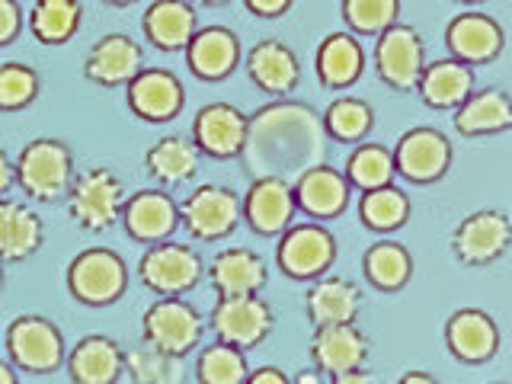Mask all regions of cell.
Masks as SVG:
<instances>
[{"instance_id":"6da1fadb","label":"cell","mask_w":512,"mask_h":384,"mask_svg":"<svg viewBox=\"0 0 512 384\" xmlns=\"http://www.w3.org/2000/svg\"><path fill=\"white\" fill-rule=\"evenodd\" d=\"M324 138V119L311 106L282 96L279 103H269L256 116H250V132L240 160H244V170L250 176L295 180L301 170L324 164Z\"/></svg>"},{"instance_id":"7a4b0ae2","label":"cell","mask_w":512,"mask_h":384,"mask_svg":"<svg viewBox=\"0 0 512 384\" xmlns=\"http://www.w3.org/2000/svg\"><path fill=\"white\" fill-rule=\"evenodd\" d=\"M16 186L32 202H61L77 176L74 151L61 138H32L16 154Z\"/></svg>"},{"instance_id":"3957f363","label":"cell","mask_w":512,"mask_h":384,"mask_svg":"<svg viewBox=\"0 0 512 384\" xmlns=\"http://www.w3.org/2000/svg\"><path fill=\"white\" fill-rule=\"evenodd\" d=\"M4 349H7V359L16 365V372H26L36 378L55 375L58 368H64V359H68L64 333L58 330L55 320H48L42 314L13 317L4 333Z\"/></svg>"},{"instance_id":"277c9868","label":"cell","mask_w":512,"mask_h":384,"mask_svg":"<svg viewBox=\"0 0 512 384\" xmlns=\"http://www.w3.org/2000/svg\"><path fill=\"white\" fill-rule=\"evenodd\" d=\"M128 282H132L128 263L109 247L80 250L64 272V285H68L71 298L77 304H87V308H109V304L122 301Z\"/></svg>"},{"instance_id":"5b68a950","label":"cell","mask_w":512,"mask_h":384,"mask_svg":"<svg viewBox=\"0 0 512 384\" xmlns=\"http://www.w3.org/2000/svg\"><path fill=\"white\" fill-rule=\"evenodd\" d=\"M125 186L109 167H90L74 176L68 189V212L74 224L87 234L116 228L125 205Z\"/></svg>"},{"instance_id":"8992f818","label":"cell","mask_w":512,"mask_h":384,"mask_svg":"<svg viewBox=\"0 0 512 384\" xmlns=\"http://www.w3.org/2000/svg\"><path fill=\"white\" fill-rule=\"evenodd\" d=\"M205 276V263L199 250L180 240H160L141 253L138 260V279L151 295H189Z\"/></svg>"},{"instance_id":"52a82bcc","label":"cell","mask_w":512,"mask_h":384,"mask_svg":"<svg viewBox=\"0 0 512 384\" xmlns=\"http://www.w3.org/2000/svg\"><path fill=\"white\" fill-rule=\"evenodd\" d=\"M202 336H205V317L183 295L157 298L141 314V340L167 349L180 359H186L189 352H196L202 346Z\"/></svg>"},{"instance_id":"ba28073f","label":"cell","mask_w":512,"mask_h":384,"mask_svg":"<svg viewBox=\"0 0 512 384\" xmlns=\"http://www.w3.org/2000/svg\"><path fill=\"white\" fill-rule=\"evenodd\" d=\"M208 327L224 343H234L240 349H253L269 340L276 330V311L269 301L260 298V292L250 295H218L212 314H208Z\"/></svg>"},{"instance_id":"9c48e42d","label":"cell","mask_w":512,"mask_h":384,"mask_svg":"<svg viewBox=\"0 0 512 384\" xmlns=\"http://www.w3.org/2000/svg\"><path fill=\"white\" fill-rule=\"evenodd\" d=\"M240 199L237 192L218 183H202L180 202V224L192 240L215 244L231 237L240 224Z\"/></svg>"},{"instance_id":"30bf717a","label":"cell","mask_w":512,"mask_h":384,"mask_svg":"<svg viewBox=\"0 0 512 384\" xmlns=\"http://www.w3.org/2000/svg\"><path fill=\"white\" fill-rule=\"evenodd\" d=\"M276 263L288 279L314 282L317 276L330 272L336 263V237L317 221L288 224L279 234Z\"/></svg>"},{"instance_id":"8fae6325","label":"cell","mask_w":512,"mask_h":384,"mask_svg":"<svg viewBox=\"0 0 512 384\" xmlns=\"http://www.w3.org/2000/svg\"><path fill=\"white\" fill-rule=\"evenodd\" d=\"M512 247V221L496 208H480L452 231V253L468 269H484L496 263Z\"/></svg>"},{"instance_id":"7c38bea8","label":"cell","mask_w":512,"mask_h":384,"mask_svg":"<svg viewBox=\"0 0 512 384\" xmlns=\"http://www.w3.org/2000/svg\"><path fill=\"white\" fill-rule=\"evenodd\" d=\"M378 77L397 93H410L420 84V74L426 68V42L407 23H394L378 36L375 45Z\"/></svg>"},{"instance_id":"4fadbf2b","label":"cell","mask_w":512,"mask_h":384,"mask_svg":"<svg viewBox=\"0 0 512 384\" xmlns=\"http://www.w3.org/2000/svg\"><path fill=\"white\" fill-rule=\"evenodd\" d=\"M394 154V167L397 173L404 176L407 183L416 186H429V183H439L442 176L452 167V141H448L442 132L436 128H410V132L400 135Z\"/></svg>"},{"instance_id":"5bb4252c","label":"cell","mask_w":512,"mask_h":384,"mask_svg":"<svg viewBox=\"0 0 512 384\" xmlns=\"http://www.w3.org/2000/svg\"><path fill=\"white\" fill-rule=\"evenodd\" d=\"M125 100L132 116L151 125L173 122L186 106V87L167 68H144L125 84Z\"/></svg>"},{"instance_id":"9a60e30c","label":"cell","mask_w":512,"mask_h":384,"mask_svg":"<svg viewBox=\"0 0 512 384\" xmlns=\"http://www.w3.org/2000/svg\"><path fill=\"white\" fill-rule=\"evenodd\" d=\"M298 212L292 180L282 176H253L247 196L240 199V215L250 224L253 234L279 237Z\"/></svg>"},{"instance_id":"2e32d148","label":"cell","mask_w":512,"mask_h":384,"mask_svg":"<svg viewBox=\"0 0 512 384\" xmlns=\"http://www.w3.org/2000/svg\"><path fill=\"white\" fill-rule=\"evenodd\" d=\"M119 224L135 244H160V240L173 237V231L180 228V202L164 186L138 189L125 199Z\"/></svg>"},{"instance_id":"e0dca14e","label":"cell","mask_w":512,"mask_h":384,"mask_svg":"<svg viewBox=\"0 0 512 384\" xmlns=\"http://www.w3.org/2000/svg\"><path fill=\"white\" fill-rule=\"evenodd\" d=\"M250 132V116H244L231 103H208L192 119V141L202 151V157L212 160H234L240 157Z\"/></svg>"},{"instance_id":"ac0fdd59","label":"cell","mask_w":512,"mask_h":384,"mask_svg":"<svg viewBox=\"0 0 512 384\" xmlns=\"http://www.w3.org/2000/svg\"><path fill=\"white\" fill-rule=\"evenodd\" d=\"M144 68V48L125 36V32H109L96 39L84 58V77L103 90L125 87L138 71Z\"/></svg>"},{"instance_id":"d6986e66","label":"cell","mask_w":512,"mask_h":384,"mask_svg":"<svg viewBox=\"0 0 512 384\" xmlns=\"http://www.w3.org/2000/svg\"><path fill=\"white\" fill-rule=\"evenodd\" d=\"M292 189H295L298 212L317 221L340 218L352 199V186L346 180V173L333 170L330 164H314L308 170H301L292 180Z\"/></svg>"},{"instance_id":"ffe728a7","label":"cell","mask_w":512,"mask_h":384,"mask_svg":"<svg viewBox=\"0 0 512 384\" xmlns=\"http://www.w3.org/2000/svg\"><path fill=\"white\" fill-rule=\"evenodd\" d=\"M183 55L192 77L205 80V84H221L240 64V39L228 26H199L196 36L183 48Z\"/></svg>"},{"instance_id":"44dd1931","label":"cell","mask_w":512,"mask_h":384,"mask_svg":"<svg viewBox=\"0 0 512 384\" xmlns=\"http://www.w3.org/2000/svg\"><path fill=\"white\" fill-rule=\"evenodd\" d=\"M445 45L452 58L471 64V68L474 64H493L506 48V32L487 13H458L445 26Z\"/></svg>"},{"instance_id":"7402d4cb","label":"cell","mask_w":512,"mask_h":384,"mask_svg":"<svg viewBox=\"0 0 512 384\" xmlns=\"http://www.w3.org/2000/svg\"><path fill=\"white\" fill-rule=\"evenodd\" d=\"M445 346L464 365H484L500 352V327L480 308H461L445 324Z\"/></svg>"},{"instance_id":"603a6c76","label":"cell","mask_w":512,"mask_h":384,"mask_svg":"<svg viewBox=\"0 0 512 384\" xmlns=\"http://www.w3.org/2000/svg\"><path fill=\"white\" fill-rule=\"evenodd\" d=\"M64 372L74 384H116L125 375V349L103 333H90L68 349Z\"/></svg>"},{"instance_id":"cb8c5ba5","label":"cell","mask_w":512,"mask_h":384,"mask_svg":"<svg viewBox=\"0 0 512 384\" xmlns=\"http://www.w3.org/2000/svg\"><path fill=\"white\" fill-rule=\"evenodd\" d=\"M247 74L269 96H292L301 84V61L292 45L263 39L247 52Z\"/></svg>"},{"instance_id":"d4e9b609","label":"cell","mask_w":512,"mask_h":384,"mask_svg":"<svg viewBox=\"0 0 512 384\" xmlns=\"http://www.w3.org/2000/svg\"><path fill=\"white\" fill-rule=\"evenodd\" d=\"M368 352V336L352 324H327V327H314L311 336V359L317 365V372H327L330 378L349 372V368L365 365Z\"/></svg>"},{"instance_id":"484cf974","label":"cell","mask_w":512,"mask_h":384,"mask_svg":"<svg viewBox=\"0 0 512 384\" xmlns=\"http://www.w3.org/2000/svg\"><path fill=\"white\" fill-rule=\"evenodd\" d=\"M208 282H212L215 295H250L266 288L269 269L256 250L228 247L212 256V263H208Z\"/></svg>"},{"instance_id":"4316f807","label":"cell","mask_w":512,"mask_h":384,"mask_svg":"<svg viewBox=\"0 0 512 384\" xmlns=\"http://www.w3.org/2000/svg\"><path fill=\"white\" fill-rule=\"evenodd\" d=\"M304 311L314 327H327V324H349L356 320L362 311V292L356 282H349L343 276H317L304 295Z\"/></svg>"},{"instance_id":"83f0119b","label":"cell","mask_w":512,"mask_h":384,"mask_svg":"<svg viewBox=\"0 0 512 384\" xmlns=\"http://www.w3.org/2000/svg\"><path fill=\"white\" fill-rule=\"evenodd\" d=\"M141 29L160 52H183L199 29V13L189 0H154L141 16Z\"/></svg>"},{"instance_id":"f1b7e54d","label":"cell","mask_w":512,"mask_h":384,"mask_svg":"<svg viewBox=\"0 0 512 384\" xmlns=\"http://www.w3.org/2000/svg\"><path fill=\"white\" fill-rule=\"evenodd\" d=\"M455 128L464 138L503 135L512 128V96L500 87L471 90L468 100L455 109Z\"/></svg>"},{"instance_id":"f546056e","label":"cell","mask_w":512,"mask_h":384,"mask_svg":"<svg viewBox=\"0 0 512 384\" xmlns=\"http://www.w3.org/2000/svg\"><path fill=\"white\" fill-rule=\"evenodd\" d=\"M45 244V221L23 202L0 199V263H23Z\"/></svg>"},{"instance_id":"4dcf8cb0","label":"cell","mask_w":512,"mask_h":384,"mask_svg":"<svg viewBox=\"0 0 512 384\" xmlns=\"http://www.w3.org/2000/svg\"><path fill=\"white\" fill-rule=\"evenodd\" d=\"M314 71L327 90H346L356 84L365 71V52L356 32H330L314 55Z\"/></svg>"},{"instance_id":"1f68e13d","label":"cell","mask_w":512,"mask_h":384,"mask_svg":"<svg viewBox=\"0 0 512 384\" xmlns=\"http://www.w3.org/2000/svg\"><path fill=\"white\" fill-rule=\"evenodd\" d=\"M474 90V68L458 58H442V61H426V68L420 74L416 93L429 109H458L468 93Z\"/></svg>"},{"instance_id":"d6a6232c","label":"cell","mask_w":512,"mask_h":384,"mask_svg":"<svg viewBox=\"0 0 512 384\" xmlns=\"http://www.w3.org/2000/svg\"><path fill=\"white\" fill-rule=\"evenodd\" d=\"M199 164H202V151L196 148V141L180 135L160 138L144 151V170L164 189L189 183L199 173Z\"/></svg>"},{"instance_id":"836d02e7","label":"cell","mask_w":512,"mask_h":384,"mask_svg":"<svg viewBox=\"0 0 512 384\" xmlns=\"http://www.w3.org/2000/svg\"><path fill=\"white\" fill-rule=\"evenodd\" d=\"M26 23L36 42L68 45L84 23V7H80V0H36Z\"/></svg>"},{"instance_id":"e575fe53","label":"cell","mask_w":512,"mask_h":384,"mask_svg":"<svg viewBox=\"0 0 512 384\" xmlns=\"http://www.w3.org/2000/svg\"><path fill=\"white\" fill-rule=\"evenodd\" d=\"M362 276L378 292H400L413 279V256L397 240L372 244L362 256Z\"/></svg>"},{"instance_id":"d590c367","label":"cell","mask_w":512,"mask_h":384,"mask_svg":"<svg viewBox=\"0 0 512 384\" xmlns=\"http://www.w3.org/2000/svg\"><path fill=\"white\" fill-rule=\"evenodd\" d=\"M410 212H413L410 196L394 183L365 189L359 196V218L368 231H378V234L400 231L410 221Z\"/></svg>"},{"instance_id":"8d00e7d4","label":"cell","mask_w":512,"mask_h":384,"mask_svg":"<svg viewBox=\"0 0 512 384\" xmlns=\"http://www.w3.org/2000/svg\"><path fill=\"white\" fill-rule=\"evenodd\" d=\"M247 349L234 343H224L215 336V343L199 346L196 356V381L199 384H247L250 365H247Z\"/></svg>"},{"instance_id":"74e56055","label":"cell","mask_w":512,"mask_h":384,"mask_svg":"<svg viewBox=\"0 0 512 384\" xmlns=\"http://www.w3.org/2000/svg\"><path fill=\"white\" fill-rule=\"evenodd\" d=\"M125 375L135 384H180L183 359L148 340H141L135 349L125 352Z\"/></svg>"},{"instance_id":"f35d334b","label":"cell","mask_w":512,"mask_h":384,"mask_svg":"<svg viewBox=\"0 0 512 384\" xmlns=\"http://www.w3.org/2000/svg\"><path fill=\"white\" fill-rule=\"evenodd\" d=\"M324 128L333 141L343 144H359L372 135L375 128V109L368 106L359 96H340L324 109Z\"/></svg>"},{"instance_id":"ab89813d","label":"cell","mask_w":512,"mask_h":384,"mask_svg":"<svg viewBox=\"0 0 512 384\" xmlns=\"http://www.w3.org/2000/svg\"><path fill=\"white\" fill-rule=\"evenodd\" d=\"M397 167H394V154L384 148V144H372V141H359L356 151L346 160V180L352 189H378L394 183Z\"/></svg>"},{"instance_id":"60d3db41","label":"cell","mask_w":512,"mask_h":384,"mask_svg":"<svg viewBox=\"0 0 512 384\" xmlns=\"http://www.w3.org/2000/svg\"><path fill=\"white\" fill-rule=\"evenodd\" d=\"M42 77L32 64L4 61L0 64V112H23L39 100Z\"/></svg>"},{"instance_id":"b9f144b4","label":"cell","mask_w":512,"mask_h":384,"mask_svg":"<svg viewBox=\"0 0 512 384\" xmlns=\"http://www.w3.org/2000/svg\"><path fill=\"white\" fill-rule=\"evenodd\" d=\"M340 13L356 36H381L384 29L397 23L400 0H343Z\"/></svg>"},{"instance_id":"7bdbcfd3","label":"cell","mask_w":512,"mask_h":384,"mask_svg":"<svg viewBox=\"0 0 512 384\" xmlns=\"http://www.w3.org/2000/svg\"><path fill=\"white\" fill-rule=\"evenodd\" d=\"M23 32V7L20 0H0V48L13 45Z\"/></svg>"},{"instance_id":"ee69618b","label":"cell","mask_w":512,"mask_h":384,"mask_svg":"<svg viewBox=\"0 0 512 384\" xmlns=\"http://www.w3.org/2000/svg\"><path fill=\"white\" fill-rule=\"evenodd\" d=\"M295 0H244V7L253 16H263V20H276V16H285L292 10Z\"/></svg>"},{"instance_id":"f6af8a7d","label":"cell","mask_w":512,"mask_h":384,"mask_svg":"<svg viewBox=\"0 0 512 384\" xmlns=\"http://www.w3.org/2000/svg\"><path fill=\"white\" fill-rule=\"evenodd\" d=\"M247 384H288V375L276 365H263V368H250Z\"/></svg>"},{"instance_id":"bcb514c9","label":"cell","mask_w":512,"mask_h":384,"mask_svg":"<svg viewBox=\"0 0 512 384\" xmlns=\"http://www.w3.org/2000/svg\"><path fill=\"white\" fill-rule=\"evenodd\" d=\"M13 186H16V164L10 160V154L0 148V199H4Z\"/></svg>"},{"instance_id":"7dc6e473","label":"cell","mask_w":512,"mask_h":384,"mask_svg":"<svg viewBox=\"0 0 512 384\" xmlns=\"http://www.w3.org/2000/svg\"><path fill=\"white\" fill-rule=\"evenodd\" d=\"M330 381H333V384H372V381H375V375L368 372L365 365H359V368H349V372L333 375Z\"/></svg>"},{"instance_id":"c3c4849f","label":"cell","mask_w":512,"mask_h":384,"mask_svg":"<svg viewBox=\"0 0 512 384\" xmlns=\"http://www.w3.org/2000/svg\"><path fill=\"white\" fill-rule=\"evenodd\" d=\"M20 381V372H16V365L10 359H0V384H16Z\"/></svg>"},{"instance_id":"681fc988","label":"cell","mask_w":512,"mask_h":384,"mask_svg":"<svg viewBox=\"0 0 512 384\" xmlns=\"http://www.w3.org/2000/svg\"><path fill=\"white\" fill-rule=\"evenodd\" d=\"M400 384H436V375H426V372H407L400 378Z\"/></svg>"},{"instance_id":"f907efd6","label":"cell","mask_w":512,"mask_h":384,"mask_svg":"<svg viewBox=\"0 0 512 384\" xmlns=\"http://www.w3.org/2000/svg\"><path fill=\"white\" fill-rule=\"evenodd\" d=\"M295 381H298V384H317V381H324V378H320L317 372H301Z\"/></svg>"},{"instance_id":"816d5d0a","label":"cell","mask_w":512,"mask_h":384,"mask_svg":"<svg viewBox=\"0 0 512 384\" xmlns=\"http://www.w3.org/2000/svg\"><path fill=\"white\" fill-rule=\"evenodd\" d=\"M189 4H205V7H224V4H231V0H189Z\"/></svg>"},{"instance_id":"f5cc1de1","label":"cell","mask_w":512,"mask_h":384,"mask_svg":"<svg viewBox=\"0 0 512 384\" xmlns=\"http://www.w3.org/2000/svg\"><path fill=\"white\" fill-rule=\"evenodd\" d=\"M103 4H109V7H132V4H138V0H103Z\"/></svg>"},{"instance_id":"db71d44e","label":"cell","mask_w":512,"mask_h":384,"mask_svg":"<svg viewBox=\"0 0 512 384\" xmlns=\"http://www.w3.org/2000/svg\"><path fill=\"white\" fill-rule=\"evenodd\" d=\"M0 292H4V263H0Z\"/></svg>"},{"instance_id":"11a10c76","label":"cell","mask_w":512,"mask_h":384,"mask_svg":"<svg viewBox=\"0 0 512 384\" xmlns=\"http://www.w3.org/2000/svg\"><path fill=\"white\" fill-rule=\"evenodd\" d=\"M458 4H484V0H458Z\"/></svg>"}]
</instances>
